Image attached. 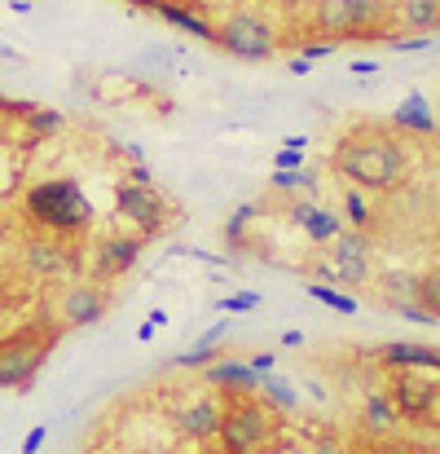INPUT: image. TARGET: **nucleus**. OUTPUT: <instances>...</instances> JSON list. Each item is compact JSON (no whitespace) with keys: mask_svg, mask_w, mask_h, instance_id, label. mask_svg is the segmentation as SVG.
<instances>
[{"mask_svg":"<svg viewBox=\"0 0 440 454\" xmlns=\"http://www.w3.org/2000/svg\"><path fill=\"white\" fill-rule=\"evenodd\" d=\"M330 163H335V172L348 185L370 190V194H388V190H397L410 176V154H405V146L392 133H379V129L348 133L335 146Z\"/></svg>","mask_w":440,"mask_h":454,"instance_id":"f257e3e1","label":"nucleus"},{"mask_svg":"<svg viewBox=\"0 0 440 454\" xmlns=\"http://www.w3.org/2000/svg\"><path fill=\"white\" fill-rule=\"evenodd\" d=\"M22 216L40 234L75 239V234L93 230V199L84 194V185L75 176H49L22 194Z\"/></svg>","mask_w":440,"mask_h":454,"instance_id":"f03ea898","label":"nucleus"},{"mask_svg":"<svg viewBox=\"0 0 440 454\" xmlns=\"http://www.w3.org/2000/svg\"><path fill=\"white\" fill-rule=\"evenodd\" d=\"M274 415L265 402H256L243 388H220V428L216 446L225 454H260L274 437Z\"/></svg>","mask_w":440,"mask_h":454,"instance_id":"7ed1b4c3","label":"nucleus"},{"mask_svg":"<svg viewBox=\"0 0 440 454\" xmlns=\"http://www.w3.org/2000/svg\"><path fill=\"white\" fill-rule=\"evenodd\" d=\"M212 44H220L229 58H243V62H269V58H278L282 35H278V27L265 13H256V9H229L216 22Z\"/></svg>","mask_w":440,"mask_h":454,"instance_id":"20e7f679","label":"nucleus"},{"mask_svg":"<svg viewBox=\"0 0 440 454\" xmlns=\"http://www.w3.org/2000/svg\"><path fill=\"white\" fill-rule=\"evenodd\" d=\"M58 344V326L53 331H18L0 340V388L4 393H31L40 366L49 362V348Z\"/></svg>","mask_w":440,"mask_h":454,"instance_id":"39448f33","label":"nucleus"},{"mask_svg":"<svg viewBox=\"0 0 440 454\" xmlns=\"http://www.w3.org/2000/svg\"><path fill=\"white\" fill-rule=\"evenodd\" d=\"M115 212H120V221H128L133 234H142L146 243L158 239V234H167L172 221H176V203H172L163 190L137 185V181H120V185H115Z\"/></svg>","mask_w":440,"mask_h":454,"instance_id":"423d86ee","label":"nucleus"},{"mask_svg":"<svg viewBox=\"0 0 440 454\" xmlns=\"http://www.w3.org/2000/svg\"><path fill=\"white\" fill-rule=\"evenodd\" d=\"M383 397L392 402L401 424H432L440 406V375H432V371H388Z\"/></svg>","mask_w":440,"mask_h":454,"instance_id":"0eeeda50","label":"nucleus"},{"mask_svg":"<svg viewBox=\"0 0 440 454\" xmlns=\"http://www.w3.org/2000/svg\"><path fill=\"white\" fill-rule=\"evenodd\" d=\"M330 274L348 287H366L374 274V247L366 239V230H339V239L330 243Z\"/></svg>","mask_w":440,"mask_h":454,"instance_id":"6e6552de","label":"nucleus"},{"mask_svg":"<svg viewBox=\"0 0 440 454\" xmlns=\"http://www.w3.org/2000/svg\"><path fill=\"white\" fill-rule=\"evenodd\" d=\"M142 252H146V239H142V234H124V230L102 234V239L93 243V283H115V278H124V274L142 261Z\"/></svg>","mask_w":440,"mask_h":454,"instance_id":"1a4fd4ad","label":"nucleus"},{"mask_svg":"<svg viewBox=\"0 0 440 454\" xmlns=\"http://www.w3.org/2000/svg\"><path fill=\"white\" fill-rule=\"evenodd\" d=\"M22 265H27V274L40 278V283H66V278L80 274V256H75L62 239H53V234L31 239L27 252H22Z\"/></svg>","mask_w":440,"mask_h":454,"instance_id":"9d476101","label":"nucleus"},{"mask_svg":"<svg viewBox=\"0 0 440 454\" xmlns=\"http://www.w3.org/2000/svg\"><path fill=\"white\" fill-rule=\"evenodd\" d=\"M111 309V292L102 283H71L58 296V317L62 326H97Z\"/></svg>","mask_w":440,"mask_h":454,"instance_id":"9b49d317","label":"nucleus"},{"mask_svg":"<svg viewBox=\"0 0 440 454\" xmlns=\"http://www.w3.org/2000/svg\"><path fill=\"white\" fill-rule=\"evenodd\" d=\"M176 428H181V437H189L194 446H212V442H216V428H220V397H198V402H189V406L176 415Z\"/></svg>","mask_w":440,"mask_h":454,"instance_id":"f8f14e48","label":"nucleus"},{"mask_svg":"<svg viewBox=\"0 0 440 454\" xmlns=\"http://www.w3.org/2000/svg\"><path fill=\"white\" fill-rule=\"evenodd\" d=\"M374 357L383 371H432V375H440V348H432V344L397 340V344H383Z\"/></svg>","mask_w":440,"mask_h":454,"instance_id":"ddd939ff","label":"nucleus"},{"mask_svg":"<svg viewBox=\"0 0 440 454\" xmlns=\"http://www.w3.org/2000/svg\"><path fill=\"white\" fill-rule=\"evenodd\" d=\"M291 221L308 234V243H317V247L335 243L339 230H344V221H339L335 212H326V207H317V203H308V199H295L291 203Z\"/></svg>","mask_w":440,"mask_h":454,"instance_id":"4468645a","label":"nucleus"},{"mask_svg":"<svg viewBox=\"0 0 440 454\" xmlns=\"http://www.w3.org/2000/svg\"><path fill=\"white\" fill-rule=\"evenodd\" d=\"M150 13H158L167 27H176V31H185V35H194V40H212L216 35V22H207L203 13H194L189 4H172V0H154V9Z\"/></svg>","mask_w":440,"mask_h":454,"instance_id":"2eb2a0df","label":"nucleus"},{"mask_svg":"<svg viewBox=\"0 0 440 454\" xmlns=\"http://www.w3.org/2000/svg\"><path fill=\"white\" fill-rule=\"evenodd\" d=\"M203 371H207V384H212V388H243V393H256V380H260L247 362H234V357H216V362H207Z\"/></svg>","mask_w":440,"mask_h":454,"instance_id":"dca6fc26","label":"nucleus"},{"mask_svg":"<svg viewBox=\"0 0 440 454\" xmlns=\"http://www.w3.org/2000/svg\"><path fill=\"white\" fill-rule=\"evenodd\" d=\"M392 22H401L405 31L428 35V31H436L440 27V0H397Z\"/></svg>","mask_w":440,"mask_h":454,"instance_id":"f3484780","label":"nucleus"},{"mask_svg":"<svg viewBox=\"0 0 440 454\" xmlns=\"http://www.w3.org/2000/svg\"><path fill=\"white\" fill-rule=\"evenodd\" d=\"M397 129H401V133H419V137H432V133H436V115H432V106H428L423 93H410V98L397 106Z\"/></svg>","mask_w":440,"mask_h":454,"instance_id":"a211bd4d","label":"nucleus"},{"mask_svg":"<svg viewBox=\"0 0 440 454\" xmlns=\"http://www.w3.org/2000/svg\"><path fill=\"white\" fill-rule=\"evenodd\" d=\"M225 335H229V317H220L216 326H207V331H203V335L194 340V348L176 357V366H185V371H194V366H207V362H216V357H220L216 348L225 344Z\"/></svg>","mask_w":440,"mask_h":454,"instance_id":"6ab92c4d","label":"nucleus"},{"mask_svg":"<svg viewBox=\"0 0 440 454\" xmlns=\"http://www.w3.org/2000/svg\"><path fill=\"white\" fill-rule=\"evenodd\" d=\"M308 13H313V27L321 35H330L335 44L348 40V0H313Z\"/></svg>","mask_w":440,"mask_h":454,"instance_id":"aec40b11","label":"nucleus"},{"mask_svg":"<svg viewBox=\"0 0 440 454\" xmlns=\"http://www.w3.org/2000/svg\"><path fill=\"white\" fill-rule=\"evenodd\" d=\"M18 120H22V129H27L31 142H49V137H58V133L66 129V115H62V111H53V106H35V102H31Z\"/></svg>","mask_w":440,"mask_h":454,"instance_id":"412c9836","label":"nucleus"},{"mask_svg":"<svg viewBox=\"0 0 440 454\" xmlns=\"http://www.w3.org/2000/svg\"><path fill=\"white\" fill-rule=\"evenodd\" d=\"M401 419H397V411H392V402L383 397V393H370L366 402H361V428L366 433H374V437H383V433H392Z\"/></svg>","mask_w":440,"mask_h":454,"instance_id":"4be33fe9","label":"nucleus"},{"mask_svg":"<svg viewBox=\"0 0 440 454\" xmlns=\"http://www.w3.org/2000/svg\"><path fill=\"white\" fill-rule=\"evenodd\" d=\"M414 304L440 322V270H428V274H414Z\"/></svg>","mask_w":440,"mask_h":454,"instance_id":"5701e85b","label":"nucleus"},{"mask_svg":"<svg viewBox=\"0 0 440 454\" xmlns=\"http://www.w3.org/2000/svg\"><path fill=\"white\" fill-rule=\"evenodd\" d=\"M256 388H260V393H265V402H269V406H278V411H295V406H299L295 388L287 384V380H278L274 371H265V375L256 380Z\"/></svg>","mask_w":440,"mask_h":454,"instance_id":"b1692460","label":"nucleus"},{"mask_svg":"<svg viewBox=\"0 0 440 454\" xmlns=\"http://www.w3.org/2000/svg\"><path fill=\"white\" fill-rule=\"evenodd\" d=\"M256 212H260V203H243V207L225 221V247H229V252H243V243H247V225L256 221Z\"/></svg>","mask_w":440,"mask_h":454,"instance_id":"393cba45","label":"nucleus"},{"mask_svg":"<svg viewBox=\"0 0 440 454\" xmlns=\"http://www.w3.org/2000/svg\"><path fill=\"white\" fill-rule=\"evenodd\" d=\"M308 296L321 301L326 309H335V313H344V317L357 313V296H348V292H339V287H330V283H308Z\"/></svg>","mask_w":440,"mask_h":454,"instance_id":"a878e982","label":"nucleus"},{"mask_svg":"<svg viewBox=\"0 0 440 454\" xmlns=\"http://www.w3.org/2000/svg\"><path fill=\"white\" fill-rule=\"evenodd\" d=\"M344 212H348V221H352L357 230H370V225H374L370 199H366V190H357V185H348V194H344Z\"/></svg>","mask_w":440,"mask_h":454,"instance_id":"bb28decb","label":"nucleus"},{"mask_svg":"<svg viewBox=\"0 0 440 454\" xmlns=\"http://www.w3.org/2000/svg\"><path fill=\"white\" fill-rule=\"evenodd\" d=\"M379 301L383 304L414 301V274H388V278L379 283Z\"/></svg>","mask_w":440,"mask_h":454,"instance_id":"cd10ccee","label":"nucleus"},{"mask_svg":"<svg viewBox=\"0 0 440 454\" xmlns=\"http://www.w3.org/2000/svg\"><path fill=\"white\" fill-rule=\"evenodd\" d=\"M220 313H251V309H260V296L256 292H234V296H225V301H216Z\"/></svg>","mask_w":440,"mask_h":454,"instance_id":"c85d7f7f","label":"nucleus"},{"mask_svg":"<svg viewBox=\"0 0 440 454\" xmlns=\"http://www.w3.org/2000/svg\"><path fill=\"white\" fill-rule=\"evenodd\" d=\"M388 49L392 53H423V49H432V35H388Z\"/></svg>","mask_w":440,"mask_h":454,"instance_id":"c756f323","label":"nucleus"},{"mask_svg":"<svg viewBox=\"0 0 440 454\" xmlns=\"http://www.w3.org/2000/svg\"><path fill=\"white\" fill-rule=\"evenodd\" d=\"M274 190H313V176L299 168V172H278L274 168Z\"/></svg>","mask_w":440,"mask_h":454,"instance_id":"7c9ffc66","label":"nucleus"},{"mask_svg":"<svg viewBox=\"0 0 440 454\" xmlns=\"http://www.w3.org/2000/svg\"><path fill=\"white\" fill-rule=\"evenodd\" d=\"M274 168H278V172H299V168H304V151H287V146H278Z\"/></svg>","mask_w":440,"mask_h":454,"instance_id":"2f4dec72","label":"nucleus"},{"mask_svg":"<svg viewBox=\"0 0 440 454\" xmlns=\"http://www.w3.org/2000/svg\"><path fill=\"white\" fill-rule=\"evenodd\" d=\"M44 442H49V428H44V424H35V428L22 437V454H40L44 450Z\"/></svg>","mask_w":440,"mask_h":454,"instance_id":"473e14b6","label":"nucleus"},{"mask_svg":"<svg viewBox=\"0 0 440 454\" xmlns=\"http://www.w3.org/2000/svg\"><path fill=\"white\" fill-rule=\"evenodd\" d=\"M335 53V40H308L304 49H299V58H308V62H317V58H330Z\"/></svg>","mask_w":440,"mask_h":454,"instance_id":"72a5a7b5","label":"nucleus"},{"mask_svg":"<svg viewBox=\"0 0 440 454\" xmlns=\"http://www.w3.org/2000/svg\"><path fill=\"white\" fill-rule=\"evenodd\" d=\"M388 309H392V313H397V317H410V322H432V317H428V313H423V309H419V304H414V301L388 304Z\"/></svg>","mask_w":440,"mask_h":454,"instance_id":"f704fd0d","label":"nucleus"},{"mask_svg":"<svg viewBox=\"0 0 440 454\" xmlns=\"http://www.w3.org/2000/svg\"><path fill=\"white\" fill-rule=\"evenodd\" d=\"M124 176H128V181H137V185H154V172H150V168H146V163H142V159H133Z\"/></svg>","mask_w":440,"mask_h":454,"instance_id":"c9c22d12","label":"nucleus"},{"mask_svg":"<svg viewBox=\"0 0 440 454\" xmlns=\"http://www.w3.org/2000/svg\"><path fill=\"white\" fill-rule=\"evenodd\" d=\"M348 71H352V75H357V80H370V75H374V71H379V62H374V58H357V62H352V67H348Z\"/></svg>","mask_w":440,"mask_h":454,"instance_id":"e433bc0d","label":"nucleus"},{"mask_svg":"<svg viewBox=\"0 0 440 454\" xmlns=\"http://www.w3.org/2000/svg\"><path fill=\"white\" fill-rule=\"evenodd\" d=\"M274 362H278V357H274V353H256V357H251V362H247V366H251V371H256V375H265V371H274Z\"/></svg>","mask_w":440,"mask_h":454,"instance_id":"4c0bfd02","label":"nucleus"},{"mask_svg":"<svg viewBox=\"0 0 440 454\" xmlns=\"http://www.w3.org/2000/svg\"><path fill=\"white\" fill-rule=\"evenodd\" d=\"M287 71H291V75H308V71H313V62H308V58H291V67H287Z\"/></svg>","mask_w":440,"mask_h":454,"instance_id":"58836bf2","label":"nucleus"},{"mask_svg":"<svg viewBox=\"0 0 440 454\" xmlns=\"http://www.w3.org/2000/svg\"><path fill=\"white\" fill-rule=\"evenodd\" d=\"M146 322L154 326V331H158V326H167V313H163V309H154V313H150Z\"/></svg>","mask_w":440,"mask_h":454,"instance_id":"ea45409f","label":"nucleus"},{"mask_svg":"<svg viewBox=\"0 0 440 454\" xmlns=\"http://www.w3.org/2000/svg\"><path fill=\"white\" fill-rule=\"evenodd\" d=\"M282 344H287V348H299V344H304V335H299V331H287V335H282Z\"/></svg>","mask_w":440,"mask_h":454,"instance_id":"a19ab883","label":"nucleus"},{"mask_svg":"<svg viewBox=\"0 0 440 454\" xmlns=\"http://www.w3.org/2000/svg\"><path fill=\"white\" fill-rule=\"evenodd\" d=\"M9 9H13V13H31L35 4H31V0H9Z\"/></svg>","mask_w":440,"mask_h":454,"instance_id":"79ce46f5","label":"nucleus"},{"mask_svg":"<svg viewBox=\"0 0 440 454\" xmlns=\"http://www.w3.org/2000/svg\"><path fill=\"white\" fill-rule=\"evenodd\" d=\"M137 340H142V344H150V340H154V326H150V322H142V326H137Z\"/></svg>","mask_w":440,"mask_h":454,"instance_id":"37998d69","label":"nucleus"},{"mask_svg":"<svg viewBox=\"0 0 440 454\" xmlns=\"http://www.w3.org/2000/svg\"><path fill=\"white\" fill-rule=\"evenodd\" d=\"M282 146H287V151H304L308 142H304V137H282Z\"/></svg>","mask_w":440,"mask_h":454,"instance_id":"c03bdc74","label":"nucleus"},{"mask_svg":"<svg viewBox=\"0 0 440 454\" xmlns=\"http://www.w3.org/2000/svg\"><path fill=\"white\" fill-rule=\"evenodd\" d=\"M278 4H287V9H295V4H299V9H308L313 0H278Z\"/></svg>","mask_w":440,"mask_h":454,"instance_id":"a18cd8bd","label":"nucleus"},{"mask_svg":"<svg viewBox=\"0 0 440 454\" xmlns=\"http://www.w3.org/2000/svg\"><path fill=\"white\" fill-rule=\"evenodd\" d=\"M9 111H13V102H4V98H0V115H9Z\"/></svg>","mask_w":440,"mask_h":454,"instance_id":"49530a36","label":"nucleus"},{"mask_svg":"<svg viewBox=\"0 0 440 454\" xmlns=\"http://www.w3.org/2000/svg\"><path fill=\"white\" fill-rule=\"evenodd\" d=\"M198 454H225V450L220 446H207V450H198Z\"/></svg>","mask_w":440,"mask_h":454,"instance_id":"de8ad7c7","label":"nucleus"},{"mask_svg":"<svg viewBox=\"0 0 440 454\" xmlns=\"http://www.w3.org/2000/svg\"><path fill=\"white\" fill-rule=\"evenodd\" d=\"M432 428H440V406H436V415H432Z\"/></svg>","mask_w":440,"mask_h":454,"instance_id":"09e8293b","label":"nucleus"},{"mask_svg":"<svg viewBox=\"0 0 440 454\" xmlns=\"http://www.w3.org/2000/svg\"><path fill=\"white\" fill-rule=\"evenodd\" d=\"M172 4H189V9H194V0H172Z\"/></svg>","mask_w":440,"mask_h":454,"instance_id":"8fccbe9b","label":"nucleus"}]
</instances>
